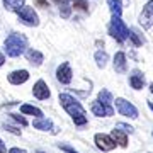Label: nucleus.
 Instances as JSON below:
<instances>
[{
	"label": "nucleus",
	"mask_w": 153,
	"mask_h": 153,
	"mask_svg": "<svg viewBox=\"0 0 153 153\" xmlns=\"http://www.w3.org/2000/svg\"><path fill=\"white\" fill-rule=\"evenodd\" d=\"M60 104L63 105V109L71 116L75 126H85L87 124V112H85L82 104H80L73 95H70V94H60Z\"/></svg>",
	"instance_id": "nucleus-1"
},
{
	"label": "nucleus",
	"mask_w": 153,
	"mask_h": 153,
	"mask_svg": "<svg viewBox=\"0 0 153 153\" xmlns=\"http://www.w3.org/2000/svg\"><path fill=\"white\" fill-rule=\"evenodd\" d=\"M26 49H27V38H26L24 34L12 33L10 36H7V39H5L7 56L17 58V56H21L22 53H26Z\"/></svg>",
	"instance_id": "nucleus-2"
},
{
	"label": "nucleus",
	"mask_w": 153,
	"mask_h": 153,
	"mask_svg": "<svg viewBox=\"0 0 153 153\" xmlns=\"http://www.w3.org/2000/svg\"><path fill=\"white\" fill-rule=\"evenodd\" d=\"M128 33H129V29L126 27V24L123 22L121 16H112L111 19V24H109V34L116 41H119V43H124L126 39H128Z\"/></svg>",
	"instance_id": "nucleus-3"
},
{
	"label": "nucleus",
	"mask_w": 153,
	"mask_h": 153,
	"mask_svg": "<svg viewBox=\"0 0 153 153\" xmlns=\"http://www.w3.org/2000/svg\"><path fill=\"white\" fill-rule=\"evenodd\" d=\"M17 16H19V21L27 26V27H36L39 24V17L36 14L33 7H27V5H22L19 10H17Z\"/></svg>",
	"instance_id": "nucleus-4"
},
{
	"label": "nucleus",
	"mask_w": 153,
	"mask_h": 153,
	"mask_svg": "<svg viewBox=\"0 0 153 153\" xmlns=\"http://www.w3.org/2000/svg\"><path fill=\"white\" fill-rule=\"evenodd\" d=\"M114 102H116V109H117V112H119L121 116L131 117V119H136L138 117V109L129 102V100H126V99H123V97H117Z\"/></svg>",
	"instance_id": "nucleus-5"
},
{
	"label": "nucleus",
	"mask_w": 153,
	"mask_h": 153,
	"mask_svg": "<svg viewBox=\"0 0 153 153\" xmlns=\"http://www.w3.org/2000/svg\"><path fill=\"white\" fill-rule=\"evenodd\" d=\"M94 141H95V146L100 150V152H112L116 148L114 140L109 136V134H104V133H97L94 136Z\"/></svg>",
	"instance_id": "nucleus-6"
},
{
	"label": "nucleus",
	"mask_w": 153,
	"mask_h": 153,
	"mask_svg": "<svg viewBox=\"0 0 153 153\" xmlns=\"http://www.w3.org/2000/svg\"><path fill=\"white\" fill-rule=\"evenodd\" d=\"M94 116H99V117H109V116L114 114V109H112V105L109 104H104V102H100V100H94L92 107H90Z\"/></svg>",
	"instance_id": "nucleus-7"
},
{
	"label": "nucleus",
	"mask_w": 153,
	"mask_h": 153,
	"mask_svg": "<svg viewBox=\"0 0 153 153\" xmlns=\"http://www.w3.org/2000/svg\"><path fill=\"white\" fill-rule=\"evenodd\" d=\"M140 24L145 29H150L153 26V0H148L146 5L143 7V12L140 16Z\"/></svg>",
	"instance_id": "nucleus-8"
},
{
	"label": "nucleus",
	"mask_w": 153,
	"mask_h": 153,
	"mask_svg": "<svg viewBox=\"0 0 153 153\" xmlns=\"http://www.w3.org/2000/svg\"><path fill=\"white\" fill-rule=\"evenodd\" d=\"M71 76H73V73H71V68L68 63H61L58 68H56V80L60 83H63V85H68V83L71 82Z\"/></svg>",
	"instance_id": "nucleus-9"
},
{
	"label": "nucleus",
	"mask_w": 153,
	"mask_h": 153,
	"mask_svg": "<svg viewBox=\"0 0 153 153\" xmlns=\"http://www.w3.org/2000/svg\"><path fill=\"white\" fill-rule=\"evenodd\" d=\"M33 95L36 99H39V100H46V99H49L51 92H49V88H48V85H46V82H44V80H38V82L34 83Z\"/></svg>",
	"instance_id": "nucleus-10"
},
{
	"label": "nucleus",
	"mask_w": 153,
	"mask_h": 153,
	"mask_svg": "<svg viewBox=\"0 0 153 153\" xmlns=\"http://www.w3.org/2000/svg\"><path fill=\"white\" fill-rule=\"evenodd\" d=\"M7 80L12 85H21V83H26L29 80V71L27 70H16L7 75Z\"/></svg>",
	"instance_id": "nucleus-11"
},
{
	"label": "nucleus",
	"mask_w": 153,
	"mask_h": 153,
	"mask_svg": "<svg viewBox=\"0 0 153 153\" xmlns=\"http://www.w3.org/2000/svg\"><path fill=\"white\" fill-rule=\"evenodd\" d=\"M33 126L36 128V129H39V131H51V133H58V129H56L55 126H53V121L48 119V117H36L33 123Z\"/></svg>",
	"instance_id": "nucleus-12"
},
{
	"label": "nucleus",
	"mask_w": 153,
	"mask_h": 153,
	"mask_svg": "<svg viewBox=\"0 0 153 153\" xmlns=\"http://www.w3.org/2000/svg\"><path fill=\"white\" fill-rule=\"evenodd\" d=\"M129 85L134 90H141L145 87V75L140 70H133L131 75H129Z\"/></svg>",
	"instance_id": "nucleus-13"
},
{
	"label": "nucleus",
	"mask_w": 153,
	"mask_h": 153,
	"mask_svg": "<svg viewBox=\"0 0 153 153\" xmlns=\"http://www.w3.org/2000/svg\"><path fill=\"white\" fill-rule=\"evenodd\" d=\"M26 58H27V61L34 66H41L43 61H44L43 53L38 51V49H26Z\"/></svg>",
	"instance_id": "nucleus-14"
},
{
	"label": "nucleus",
	"mask_w": 153,
	"mask_h": 153,
	"mask_svg": "<svg viewBox=\"0 0 153 153\" xmlns=\"http://www.w3.org/2000/svg\"><path fill=\"white\" fill-rule=\"evenodd\" d=\"M109 136L112 138L114 143H116V145H119L121 148L128 146V134H126L123 129H119V128H117V129H112V133H111Z\"/></svg>",
	"instance_id": "nucleus-15"
},
{
	"label": "nucleus",
	"mask_w": 153,
	"mask_h": 153,
	"mask_svg": "<svg viewBox=\"0 0 153 153\" xmlns=\"http://www.w3.org/2000/svg\"><path fill=\"white\" fill-rule=\"evenodd\" d=\"M114 70L117 73H124L126 71V55L123 51L116 53V56H114Z\"/></svg>",
	"instance_id": "nucleus-16"
},
{
	"label": "nucleus",
	"mask_w": 153,
	"mask_h": 153,
	"mask_svg": "<svg viewBox=\"0 0 153 153\" xmlns=\"http://www.w3.org/2000/svg\"><path fill=\"white\" fill-rule=\"evenodd\" d=\"M21 112L22 114H29V116H34V117H41L43 116V111L39 107H34L31 104H22L21 105Z\"/></svg>",
	"instance_id": "nucleus-17"
},
{
	"label": "nucleus",
	"mask_w": 153,
	"mask_h": 153,
	"mask_svg": "<svg viewBox=\"0 0 153 153\" xmlns=\"http://www.w3.org/2000/svg\"><path fill=\"white\" fill-rule=\"evenodd\" d=\"M2 2H4V7H5L9 12H17L24 4H26V0H2Z\"/></svg>",
	"instance_id": "nucleus-18"
},
{
	"label": "nucleus",
	"mask_w": 153,
	"mask_h": 153,
	"mask_svg": "<svg viewBox=\"0 0 153 153\" xmlns=\"http://www.w3.org/2000/svg\"><path fill=\"white\" fill-rule=\"evenodd\" d=\"M107 5H109V10L112 16H121L123 14V4H121V0H107Z\"/></svg>",
	"instance_id": "nucleus-19"
},
{
	"label": "nucleus",
	"mask_w": 153,
	"mask_h": 153,
	"mask_svg": "<svg viewBox=\"0 0 153 153\" xmlns=\"http://www.w3.org/2000/svg\"><path fill=\"white\" fill-rule=\"evenodd\" d=\"M107 60H109V56H107L105 51H97L95 53V63H97L99 68H104L107 65Z\"/></svg>",
	"instance_id": "nucleus-20"
},
{
	"label": "nucleus",
	"mask_w": 153,
	"mask_h": 153,
	"mask_svg": "<svg viewBox=\"0 0 153 153\" xmlns=\"http://www.w3.org/2000/svg\"><path fill=\"white\" fill-rule=\"evenodd\" d=\"M99 100L100 102H104V104H112L114 102V97H112V94L109 92V90H105V88H102L100 92H99Z\"/></svg>",
	"instance_id": "nucleus-21"
},
{
	"label": "nucleus",
	"mask_w": 153,
	"mask_h": 153,
	"mask_svg": "<svg viewBox=\"0 0 153 153\" xmlns=\"http://www.w3.org/2000/svg\"><path fill=\"white\" fill-rule=\"evenodd\" d=\"M128 38H131V39H133V43L136 44V46H141V44H143V39L138 36V33L134 31V29H129V33H128Z\"/></svg>",
	"instance_id": "nucleus-22"
},
{
	"label": "nucleus",
	"mask_w": 153,
	"mask_h": 153,
	"mask_svg": "<svg viewBox=\"0 0 153 153\" xmlns=\"http://www.w3.org/2000/svg\"><path fill=\"white\" fill-rule=\"evenodd\" d=\"M58 148H60L61 152H66V153H78L75 148H71L70 145H66V143H60V145H58Z\"/></svg>",
	"instance_id": "nucleus-23"
},
{
	"label": "nucleus",
	"mask_w": 153,
	"mask_h": 153,
	"mask_svg": "<svg viewBox=\"0 0 153 153\" xmlns=\"http://www.w3.org/2000/svg\"><path fill=\"white\" fill-rule=\"evenodd\" d=\"M10 117L12 119H16L19 124H22V126H27V121H26V117L24 116H19V114H10Z\"/></svg>",
	"instance_id": "nucleus-24"
},
{
	"label": "nucleus",
	"mask_w": 153,
	"mask_h": 153,
	"mask_svg": "<svg viewBox=\"0 0 153 153\" xmlns=\"http://www.w3.org/2000/svg\"><path fill=\"white\" fill-rule=\"evenodd\" d=\"M117 128H119V129H123L124 133H133V131H134V128H133V126L124 124V123H119V124H117Z\"/></svg>",
	"instance_id": "nucleus-25"
},
{
	"label": "nucleus",
	"mask_w": 153,
	"mask_h": 153,
	"mask_svg": "<svg viewBox=\"0 0 153 153\" xmlns=\"http://www.w3.org/2000/svg\"><path fill=\"white\" fill-rule=\"evenodd\" d=\"M73 2H75L76 9H80V10H87V4H85V0H73Z\"/></svg>",
	"instance_id": "nucleus-26"
},
{
	"label": "nucleus",
	"mask_w": 153,
	"mask_h": 153,
	"mask_svg": "<svg viewBox=\"0 0 153 153\" xmlns=\"http://www.w3.org/2000/svg\"><path fill=\"white\" fill-rule=\"evenodd\" d=\"M5 129H7V131H10L12 134H17V136L21 134V129H16L14 126H5Z\"/></svg>",
	"instance_id": "nucleus-27"
},
{
	"label": "nucleus",
	"mask_w": 153,
	"mask_h": 153,
	"mask_svg": "<svg viewBox=\"0 0 153 153\" xmlns=\"http://www.w3.org/2000/svg\"><path fill=\"white\" fill-rule=\"evenodd\" d=\"M7 153H27V152H26V150H21V148H16V146H14V148H10Z\"/></svg>",
	"instance_id": "nucleus-28"
},
{
	"label": "nucleus",
	"mask_w": 153,
	"mask_h": 153,
	"mask_svg": "<svg viewBox=\"0 0 153 153\" xmlns=\"http://www.w3.org/2000/svg\"><path fill=\"white\" fill-rule=\"evenodd\" d=\"M36 5H39V7H48V2H46V0H36Z\"/></svg>",
	"instance_id": "nucleus-29"
},
{
	"label": "nucleus",
	"mask_w": 153,
	"mask_h": 153,
	"mask_svg": "<svg viewBox=\"0 0 153 153\" xmlns=\"http://www.w3.org/2000/svg\"><path fill=\"white\" fill-rule=\"evenodd\" d=\"M0 153H7V148L4 145V141H2V138H0Z\"/></svg>",
	"instance_id": "nucleus-30"
},
{
	"label": "nucleus",
	"mask_w": 153,
	"mask_h": 153,
	"mask_svg": "<svg viewBox=\"0 0 153 153\" xmlns=\"http://www.w3.org/2000/svg\"><path fill=\"white\" fill-rule=\"evenodd\" d=\"M4 63H5V56H4L2 53H0V66L4 65Z\"/></svg>",
	"instance_id": "nucleus-31"
},
{
	"label": "nucleus",
	"mask_w": 153,
	"mask_h": 153,
	"mask_svg": "<svg viewBox=\"0 0 153 153\" xmlns=\"http://www.w3.org/2000/svg\"><path fill=\"white\" fill-rule=\"evenodd\" d=\"M148 107H150V109L153 111V102H148Z\"/></svg>",
	"instance_id": "nucleus-32"
},
{
	"label": "nucleus",
	"mask_w": 153,
	"mask_h": 153,
	"mask_svg": "<svg viewBox=\"0 0 153 153\" xmlns=\"http://www.w3.org/2000/svg\"><path fill=\"white\" fill-rule=\"evenodd\" d=\"M150 92L153 94V83H152V85H150Z\"/></svg>",
	"instance_id": "nucleus-33"
},
{
	"label": "nucleus",
	"mask_w": 153,
	"mask_h": 153,
	"mask_svg": "<svg viewBox=\"0 0 153 153\" xmlns=\"http://www.w3.org/2000/svg\"><path fill=\"white\" fill-rule=\"evenodd\" d=\"M38 153H46V152H41V150H39V152H38Z\"/></svg>",
	"instance_id": "nucleus-34"
},
{
	"label": "nucleus",
	"mask_w": 153,
	"mask_h": 153,
	"mask_svg": "<svg viewBox=\"0 0 153 153\" xmlns=\"http://www.w3.org/2000/svg\"><path fill=\"white\" fill-rule=\"evenodd\" d=\"M152 134H153V133H152Z\"/></svg>",
	"instance_id": "nucleus-35"
}]
</instances>
